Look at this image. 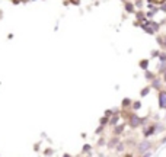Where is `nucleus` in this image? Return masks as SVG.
Wrapping results in <instances>:
<instances>
[{
	"label": "nucleus",
	"instance_id": "f257e3e1",
	"mask_svg": "<svg viewBox=\"0 0 166 157\" xmlns=\"http://www.w3.org/2000/svg\"><path fill=\"white\" fill-rule=\"evenodd\" d=\"M141 28H143L147 33H154L159 29V25H157L156 22H144V23L141 25Z\"/></svg>",
	"mask_w": 166,
	"mask_h": 157
},
{
	"label": "nucleus",
	"instance_id": "f03ea898",
	"mask_svg": "<svg viewBox=\"0 0 166 157\" xmlns=\"http://www.w3.org/2000/svg\"><path fill=\"white\" fill-rule=\"evenodd\" d=\"M140 124H141V118H139L137 115H131V117H130V125H131L133 128L139 127Z\"/></svg>",
	"mask_w": 166,
	"mask_h": 157
},
{
	"label": "nucleus",
	"instance_id": "7ed1b4c3",
	"mask_svg": "<svg viewBox=\"0 0 166 157\" xmlns=\"http://www.w3.org/2000/svg\"><path fill=\"white\" fill-rule=\"evenodd\" d=\"M159 105H160V108H166V92H160Z\"/></svg>",
	"mask_w": 166,
	"mask_h": 157
},
{
	"label": "nucleus",
	"instance_id": "20e7f679",
	"mask_svg": "<svg viewBox=\"0 0 166 157\" xmlns=\"http://www.w3.org/2000/svg\"><path fill=\"white\" fill-rule=\"evenodd\" d=\"M150 145H152V144L149 143V141H143V143L140 144V151H141V153H144V151L146 150H149V148H150Z\"/></svg>",
	"mask_w": 166,
	"mask_h": 157
},
{
	"label": "nucleus",
	"instance_id": "39448f33",
	"mask_svg": "<svg viewBox=\"0 0 166 157\" xmlns=\"http://www.w3.org/2000/svg\"><path fill=\"white\" fill-rule=\"evenodd\" d=\"M147 64H149V61H146V60H144V61H141V63H140V65H141V67H143V68H147Z\"/></svg>",
	"mask_w": 166,
	"mask_h": 157
},
{
	"label": "nucleus",
	"instance_id": "423d86ee",
	"mask_svg": "<svg viewBox=\"0 0 166 157\" xmlns=\"http://www.w3.org/2000/svg\"><path fill=\"white\" fill-rule=\"evenodd\" d=\"M125 7H127V10H128V12H133V5H130V3H128Z\"/></svg>",
	"mask_w": 166,
	"mask_h": 157
},
{
	"label": "nucleus",
	"instance_id": "0eeeda50",
	"mask_svg": "<svg viewBox=\"0 0 166 157\" xmlns=\"http://www.w3.org/2000/svg\"><path fill=\"white\" fill-rule=\"evenodd\" d=\"M147 93H149V89H143L141 90V96H146Z\"/></svg>",
	"mask_w": 166,
	"mask_h": 157
},
{
	"label": "nucleus",
	"instance_id": "6e6552de",
	"mask_svg": "<svg viewBox=\"0 0 166 157\" xmlns=\"http://www.w3.org/2000/svg\"><path fill=\"white\" fill-rule=\"evenodd\" d=\"M121 131H122V127H117V128H115V132H117V134L121 132Z\"/></svg>",
	"mask_w": 166,
	"mask_h": 157
},
{
	"label": "nucleus",
	"instance_id": "1a4fd4ad",
	"mask_svg": "<svg viewBox=\"0 0 166 157\" xmlns=\"http://www.w3.org/2000/svg\"><path fill=\"white\" fill-rule=\"evenodd\" d=\"M90 150V145H85V147H83V151H89Z\"/></svg>",
	"mask_w": 166,
	"mask_h": 157
},
{
	"label": "nucleus",
	"instance_id": "9d476101",
	"mask_svg": "<svg viewBox=\"0 0 166 157\" xmlns=\"http://www.w3.org/2000/svg\"><path fill=\"white\" fill-rule=\"evenodd\" d=\"M140 108V103L139 102H136V103H134V109H139Z\"/></svg>",
	"mask_w": 166,
	"mask_h": 157
},
{
	"label": "nucleus",
	"instance_id": "9b49d317",
	"mask_svg": "<svg viewBox=\"0 0 166 157\" xmlns=\"http://www.w3.org/2000/svg\"><path fill=\"white\" fill-rule=\"evenodd\" d=\"M160 60H162V61H166V55H165V54H162V55H160Z\"/></svg>",
	"mask_w": 166,
	"mask_h": 157
},
{
	"label": "nucleus",
	"instance_id": "f8f14e48",
	"mask_svg": "<svg viewBox=\"0 0 166 157\" xmlns=\"http://www.w3.org/2000/svg\"><path fill=\"white\" fill-rule=\"evenodd\" d=\"M146 77H147V78H152V77H153V74H152V73H147Z\"/></svg>",
	"mask_w": 166,
	"mask_h": 157
},
{
	"label": "nucleus",
	"instance_id": "ddd939ff",
	"mask_svg": "<svg viewBox=\"0 0 166 157\" xmlns=\"http://www.w3.org/2000/svg\"><path fill=\"white\" fill-rule=\"evenodd\" d=\"M124 105H125V106L127 105H130V100H128V99H124Z\"/></svg>",
	"mask_w": 166,
	"mask_h": 157
},
{
	"label": "nucleus",
	"instance_id": "4468645a",
	"mask_svg": "<svg viewBox=\"0 0 166 157\" xmlns=\"http://www.w3.org/2000/svg\"><path fill=\"white\" fill-rule=\"evenodd\" d=\"M117 150H118V151H121V150H122V144H120V145L117 147Z\"/></svg>",
	"mask_w": 166,
	"mask_h": 157
},
{
	"label": "nucleus",
	"instance_id": "2eb2a0df",
	"mask_svg": "<svg viewBox=\"0 0 166 157\" xmlns=\"http://www.w3.org/2000/svg\"><path fill=\"white\" fill-rule=\"evenodd\" d=\"M152 2H156V3H163L165 0H152Z\"/></svg>",
	"mask_w": 166,
	"mask_h": 157
},
{
	"label": "nucleus",
	"instance_id": "dca6fc26",
	"mask_svg": "<svg viewBox=\"0 0 166 157\" xmlns=\"http://www.w3.org/2000/svg\"><path fill=\"white\" fill-rule=\"evenodd\" d=\"M163 45L166 47V35H165V38H163Z\"/></svg>",
	"mask_w": 166,
	"mask_h": 157
},
{
	"label": "nucleus",
	"instance_id": "f3484780",
	"mask_svg": "<svg viewBox=\"0 0 166 157\" xmlns=\"http://www.w3.org/2000/svg\"><path fill=\"white\" fill-rule=\"evenodd\" d=\"M162 10H165V12H166V5H163V6H162Z\"/></svg>",
	"mask_w": 166,
	"mask_h": 157
},
{
	"label": "nucleus",
	"instance_id": "a211bd4d",
	"mask_svg": "<svg viewBox=\"0 0 166 157\" xmlns=\"http://www.w3.org/2000/svg\"><path fill=\"white\" fill-rule=\"evenodd\" d=\"M73 3H76V5H77V3H79V0H73Z\"/></svg>",
	"mask_w": 166,
	"mask_h": 157
},
{
	"label": "nucleus",
	"instance_id": "6ab92c4d",
	"mask_svg": "<svg viewBox=\"0 0 166 157\" xmlns=\"http://www.w3.org/2000/svg\"><path fill=\"white\" fill-rule=\"evenodd\" d=\"M165 80H166V72H165Z\"/></svg>",
	"mask_w": 166,
	"mask_h": 157
}]
</instances>
